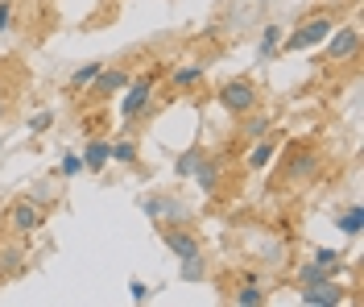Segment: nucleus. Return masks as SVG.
<instances>
[{"label":"nucleus","instance_id":"nucleus-1","mask_svg":"<svg viewBox=\"0 0 364 307\" xmlns=\"http://www.w3.org/2000/svg\"><path fill=\"white\" fill-rule=\"evenodd\" d=\"M318 170H323V150L315 142H290L282 154V183H315Z\"/></svg>","mask_w":364,"mask_h":307},{"label":"nucleus","instance_id":"nucleus-2","mask_svg":"<svg viewBox=\"0 0 364 307\" xmlns=\"http://www.w3.org/2000/svg\"><path fill=\"white\" fill-rule=\"evenodd\" d=\"M331 29H336V9H318V13H311L306 21L298 25L290 38H282V46H277V50H286V54L311 50V46H318V42H323Z\"/></svg>","mask_w":364,"mask_h":307},{"label":"nucleus","instance_id":"nucleus-3","mask_svg":"<svg viewBox=\"0 0 364 307\" xmlns=\"http://www.w3.org/2000/svg\"><path fill=\"white\" fill-rule=\"evenodd\" d=\"M215 95H220V104H224L232 117H249L252 108L261 104V92H257V83H252V79H245V75H240V79H228V83H224V88H220Z\"/></svg>","mask_w":364,"mask_h":307},{"label":"nucleus","instance_id":"nucleus-4","mask_svg":"<svg viewBox=\"0 0 364 307\" xmlns=\"http://www.w3.org/2000/svg\"><path fill=\"white\" fill-rule=\"evenodd\" d=\"M42 224H46V208L38 204V199H29V195L17 199V204L4 212V229H9L13 236H29V233H38Z\"/></svg>","mask_w":364,"mask_h":307},{"label":"nucleus","instance_id":"nucleus-5","mask_svg":"<svg viewBox=\"0 0 364 307\" xmlns=\"http://www.w3.org/2000/svg\"><path fill=\"white\" fill-rule=\"evenodd\" d=\"M154 83H158V75L145 71L136 83H129V88H124L129 95H124V108H120V113H124V120H129V125L149 117V108H154Z\"/></svg>","mask_w":364,"mask_h":307},{"label":"nucleus","instance_id":"nucleus-6","mask_svg":"<svg viewBox=\"0 0 364 307\" xmlns=\"http://www.w3.org/2000/svg\"><path fill=\"white\" fill-rule=\"evenodd\" d=\"M323 42H327V58H331V63H348V58H356V54H360V25H356V21L336 25Z\"/></svg>","mask_w":364,"mask_h":307},{"label":"nucleus","instance_id":"nucleus-7","mask_svg":"<svg viewBox=\"0 0 364 307\" xmlns=\"http://www.w3.org/2000/svg\"><path fill=\"white\" fill-rule=\"evenodd\" d=\"M158 236H161V245H166V249H170L178 261H182V258H195V254H203V241L186 229V220H182V224H161Z\"/></svg>","mask_w":364,"mask_h":307},{"label":"nucleus","instance_id":"nucleus-8","mask_svg":"<svg viewBox=\"0 0 364 307\" xmlns=\"http://www.w3.org/2000/svg\"><path fill=\"white\" fill-rule=\"evenodd\" d=\"M133 83V75H129V67H100V75L87 83V100H95V104H104L108 95L124 92Z\"/></svg>","mask_w":364,"mask_h":307},{"label":"nucleus","instance_id":"nucleus-9","mask_svg":"<svg viewBox=\"0 0 364 307\" xmlns=\"http://www.w3.org/2000/svg\"><path fill=\"white\" fill-rule=\"evenodd\" d=\"M141 208L154 216L158 224H182V220L191 216V208H186V204H178L174 195H149V199H145Z\"/></svg>","mask_w":364,"mask_h":307},{"label":"nucleus","instance_id":"nucleus-10","mask_svg":"<svg viewBox=\"0 0 364 307\" xmlns=\"http://www.w3.org/2000/svg\"><path fill=\"white\" fill-rule=\"evenodd\" d=\"M195 183H199L203 195H220V187H224V162L215 154H203L199 166H195Z\"/></svg>","mask_w":364,"mask_h":307},{"label":"nucleus","instance_id":"nucleus-11","mask_svg":"<svg viewBox=\"0 0 364 307\" xmlns=\"http://www.w3.org/2000/svg\"><path fill=\"white\" fill-rule=\"evenodd\" d=\"M298 295H302V303H311V307H336V303H343V299H348V295H343V286L336 283V279H327V283H311V286H302Z\"/></svg>","mask_w":364,"mask_h":307},{"label":"nucleus","instance_id":"nucleus-12","mask_svg":"<svg viewBox=\"0 0 364 307\" xmlns=\"http://www.w3.org/2000/svg\"><path fill=\"white\" fill-rule=\"evenodd\" d=\"M207 79V67L203 63H186V67H174L170 71V92H195V88H203Z\"/></svg>","mask_w":364,"mask_h":307},{"label":"nucleus","instance_id":"nucleus-13","mask_svg":"<svg viewBox=\"0 0 364 307\" xmlns=\"http://www.w3.org/2000/svg\"><path fill=\"white\" fill-rule=\"evenodd\" d=\"M21 270H25V245L9 241V245L0 249V279H17Z\"/></svg>","mask_w":364,"mask_h":307},{"label":"nucleus","instance_id":"nucleus-14","mask_svg":"<svg viewBox=\"0 0 364 307\" xmlns=\"http://www.w3.org/2000/svg\"><path fill=\"white\" fill-rule=\"evenodd\" d=\"M104 162H112V142L91 137L87 150H83V170H104Z\"/></svg>","mask_w":364,"mask_h":307},{"label":"nucleus","instance_id":"nucleus-15","mask_svg":"<svg viewBox=\"0 0 364 307\" xmlns=\"http://www.w3.org/2000/svg\"><path fill=\"white\" fill-rule=\"evenodd\" d=\"M277 158V142H269V137H257V145L249 150V158H245V166L249 170H265V166Z\"/></svg>","mask_w":364,"mask_h":307},{"label":"nucleus","instance_id":"nucleus-16","mask_svg":"<svg viewBox=\"0 0 364 307\" xmlns=\"http://www.w3.org/2000/svg\"><path fill=\"white\" fill-rule=\"evenodd\" d=\"M294 279H298V286H311V283H327V279H336V270H327V266H318L315 258L311 261H302L294 270Z\"/></svg>","mask_w":364,"mask_h":307},{"label":"nucleus","instance_id":"nucleus-17","mask_svg":"<svg viewBox=\"0 0 364 307\" xmlns=\"http://www.w3.org/2000/svg\"><path fill=\"white\" fill-rule=\"evenodd\" d=\"M282 25H265V33H261V58H277V54H282Z\"/></svg>","mask_w":364,"mask_h":307},{"label":"nucleus","instance_id":"nucleus-18","mask_svg":"<svg viewBox=\"0 0 364 307\" xmlns=\"http://www.w3.org/2000/svg\"><path fill=\"white\" fill-rule=\"evenodd\" d=\"M265 299H269V295L261 291V283H245L236 291V307H261Z\"/></svg>","mask_w":364,"mask_h":307},{"label":"nucleus","instance_id":"nucleus-19","mask_svg":"<svg viewBox=\"0 0 364 307\" xmlns=\"http://www.w3.org/2000/svg\"><path fill=\"white\" fill-rule=\"evenodd\" d=\"M269 129H273V120H269V117H261L257 108H252L249 117H245V133H249V137H269Z\"/></svg>","mask_w":364,"mask_h":307},{"label":"nucleus","instance_id":"nucleus-20","mask_svg":"<svg viewBox=\"0 0 364 307\" xmlns=\"http://www.w3.org/2000/svg\"><path fill=\"white\" fill-rule=\"evenodd\" d=\"M360 224H364V212H360V204H352V208L340 216V229L348 236H356V233H360Z\"/></svg>","mask_w":364,"mask_h":307},{"label":"nucleus","instance_id":"nucleus-21","mask_svg":"<svg viewBox=\"0 0 364 307\" xmlns=\"http://www.w3.org/2000/svg\"><path fill=\"white\" fill-rule=\"evenodd\" d=\"M199 158H203V150H186V154L178 158V166H174V175H178V179H191L195 166H199Z\"/></svg>","mask_w":364,"mask_h":307},{"label":"nucleus","instance_id":"nucleus-22","mask_svg":"<svg viewBox=\"0 0 364 307\" xmlns=\"http://www.w3.org/2000/svg\"><path fill=\"white\" fill-rule=\"evenodd\" d=\"M100 67H104V63H87V67H79V71L70 75V92H79V88H87L91 79L100 75Z\"/></svg>","mask_w":364,"mask_h":307},{"label":"nucleus","instance_id":"nucleus-23","mask_svg":"<svg viewBox=\"0 0 364 307\" xmlns=\"http://www.w3.org/2000/svg\"><path fill=\"white\" fill-rule=\"evenodd\" d=\"M17 29V4L13 0H0V33Z\"/></svg>","mask_w":364,"mask_h":307},{"label":"nucleus","instance_id":"nucleus-24","mask_svg":"<svg viewBox=\"0 0 364 307\" xmlns=\"http://www.w3.org/2000/svg\"><path fill=\"white\" fill-rule=\"evenodd\" d=\"M315 261H318V266H327V270H336V274H340L343 254H340V249H315Z\"/></svg>","mask_w":364,"mask_h":307},{"label":"nucleus","instance_id":"nucleus-25","mask_svg":"<svg viewBox=\"0 0 364 307\" xmlns=\"http://www.w3.org/2000/svg\"><path fill=\"white\" fill-rule=\"evenodd\" d=\"M112 158H116V162H124V166H133L136 162V142H116L112 145Z\"/></svg>","mask_w":364,"mask_h":307},{"label":"nucleus","instance_id":"nucleus-26","mask_svg":"<svg viewBox=\"0 0 364 307\" xmlns=\"http://www.w3.org/2000/svg\"><path fill=\"white\" fill-rule=\"evenodd\" d=\"M203 254H195V258H182V279H203Z\"/></svg>","mask_w":364,"mask_h":307},{"label":"nucleus","instance_id":"nucleus-27","mask_svg":"<svg viewBox=\"0 0 364 307\" xmlns=\"http://www.w3.org/2000/svg\"><path fill=\"white\" fill-rule=\"evenodd\" d=\"M50 125H54V113H33V117H29V129H33V133H46Z\"/></svg>","mask_w":364,"mask_h":307},{"label":"nucleus","instance_id":"nucleus-28","mask_svg":"<svg viewBox=\"0 0 364 307\" xmlns=\"http://www.w3.org/2000/svg\"><path fill=\"white\" fill-rule=\"evenodd\" d=\"M79 170H83V154H67V158H63V175H70V179H75Z\"/></svg>","mask_w":364,"mask_h":307},{"label":"nucleus","instance_id":"nucleus-29","mask_svg":"<svg viewBox=\"0 0 364 307\" xmlns=\"http://www.w3.org/2000/svg\"><path fill=\"white\" fill-rule=\"evenodd\" d=\"M129 295H133V303H145V299H149V286L133 279V283H129Z\"/></svg>","mask_w":364,"mask_h":307},{"label":"nucleus","instance_id":"nucleus-30","mask_svg":"<svg viewBox=\"0 0 364 307\" xmlns=\"http://www.w3.org/2000/svg\"><path fill=\"white\" fill-rule=\"evenodd\" d=\"M4 117H9V108H4V100H0V125H4Z\"/></svg>","mask_w":364,"mask_h":307},{"label":"nucleus","instance_id":"nucleus-31","mask_svg":"<svg viewBox=\"0 0 364 307\" xmlns=\"http://www.w3.org/2000/svg\"><path fill=\"white\" fill-rule=\"evenodd\" d=\"M356 4H360V0H356Z\"/></svg>","mask_w":364,"mask_h":307}]
</instances>
